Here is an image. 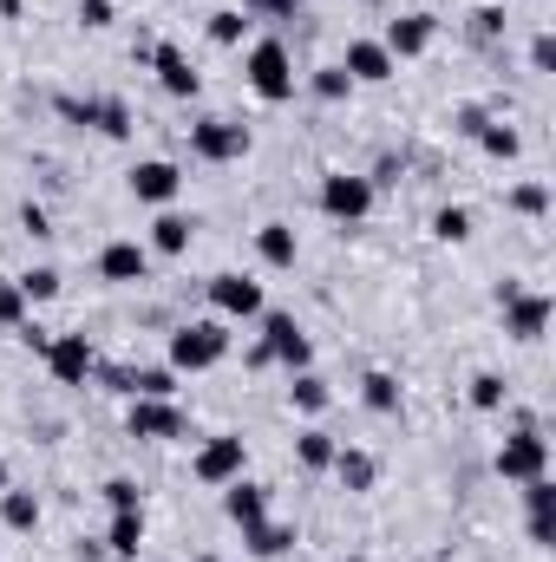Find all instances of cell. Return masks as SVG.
Masks as SVG:
<instances>
[{
	"mask_svg": "<svg viewBox=\"0 0 556 562\" xmlns=\"http://www.w3.org/2000/svg\"><path fill=\"white\" fill-rule=\"evenodd\" d=\"M243 72H249V92H256L263 105H288V99H294V86H301V72H294V53L281 46L276 33L249 46V59H243Z\"/></svg>",
	"mask_w": 556,
	"mask_h": 562,
	"instance_id": "obj_1",
	"label": "cell"
},
{
	"mask_svg": "<svg viewBox=\"0 0 556 562\" xmlns=\"http://www.w3.org/2000/svg\"><path fill=\"white\" fill-rule=\"evenodd\" d=\"M230 353V327L223 321H190V327H177L170 334V373H210L216 360Z\"/></svg>",
	"mask_w": 556,
	"mask_h": 562,
	"instance_id": "obj_2",
	"label": "cell"
},
{
	"mask_svg": "<svg viewBox=\"0 0 556 562\" xmlns=\"http://www.w3.org/2000/svg\"><path fill=\"white\" fill-rule=\"evenodd\" d=\"M263 321V353L256 360H281L288 373H308V360H314V347H308V334H301V321L294 314H256Z\"/></svg>",
	"mask_w": 556,
	"mask_h": 562,
	"instance_id": "obj_3",
	"label": "cell"
},
{
	"mask_svg": "<svg viewBox=\"0 0 556 562\" xmlns=\"http://www.w3.org/2000/svg\"><path fill=\"white\" fill-rule=\"evenodd\" d=\"M243 464H249V445H243L236 431H223V438H210V445L190 458V477H197V484H210V491H223V484H236V477H243Z\"/></svg>",
	"mask_w": 556,
	"mask_h": 562,
	"instance_id": "obj_4",
	"label": "cell"
},
{
	"mask_svg": "<svg viewBox=\"0 0 556 562\" xmlns=\"http://www.w3.org/2000/svg\"><path fill=\"white\" fill-rule=\"evenodd\" d=\"M498 477H511V484H531V477H544V464H551V445L531 431V425H518L504 445H498Z\"/></svg>",
	"mask_w": 556,
	"mask_h": 562,
	"instance_id": "obj_5",
	"label": "cell"
},
{
	"mask_svg": "<svg viewBox=\"0 0 556 562\" xmlns=\"http://www.w3.org/2000/svg\"><path fill=\"white\" fill-rule=\"evenodd\" d=\"M321 210H327L334 223H367V210H374V177H347V170L321 177Z\"/></svg>",
	"mask_w": 556,
	"mask_h": 562,
	"instance_id": "obj_6",
	"label": "cell"
},
{
	"mask_svg": "<svg viewBox=\"0 0 556 562\" xmlns=\"http://www.w3.org/2000/svg\"><path fill=\"white\" fill-rule=\"evenodd\" d=\"M544 327H551V294L544 288H504V334L544 340Z\"/></svg>",
	"mask_w": 556,
	"mask_h": 562,
	"instance_id": "obj_7",
	"label": "cell"
},
{
	"mask_svg": "<svg viewBox=\"0 0 556 562\" xmlns=\"http://www.w3.org/2000/svg\"><path fill=\"white\" fill-rule=\"evenodd\" d=\"M46 373H53L59 386H86V380L99 373L92 340H86V334H59V340H46Z\"/></svg>",
	"mask_w": 556,
	"mask_h": 562,
	"instance_id": "obj_8",
	"label": "cell"
},
{
	"mask_svg": "<svg viewBox=\"0 0 556 562\" xmlns=\"http://www.w3.org/2000/svg\"><path fill=\"white\" fill-rule=\"evenodd\" d=\"M190 150L210 157V164H236V157H249V125H236V119H203V125H190Z\"/></svg>",
	"mask_w": 556,
	"mask_h": 562,
	"instance_id": "obj_9",
	"label": "cell"
},
{
	"mask_svg": "<svg viewBox=\"0 0 556 562\" xmlns=\"http://www.w3.org/2000/svg\"><path fill=\"white\" fill-rule=\"evenodd\" d=\"M210 307H216L223 321H256L269 301H263V281H249V276H210Z\"/></svg>",
	"mask_w": 556,
	"mask_h": 562,
	"instance_id": "obj_10",
	"label": "cell"
},
{
	"mask_svg": "<svg viewBox=\"0 0 556 562\" xmlns=\"http://www.w3.org/2000/svg\"><path fill=\"white\" fill-rule=\"evenodd\" d=\"M341 72H347L354 86H387V79L400 72V59H393L380 40H354V46H347V59H341Z\"/></svg>",
	"mask_w": 556,
	"mask_h": 562,
	"instance_id": "obj_11",
	"label": "cell"
},
{
	"mask_svg": "<svg viewBox=\"0 0 556 562\" xmlns=\"http://www.w3.org/2000/svg\"><path fill=\"white\" fill-rule=\"evenodd\" d=\"M177 190H184V170H177L170 157H144V164H132V196H138V203H157V210H164Z\"/></svg>",
	"mask_w": 556,
	"mask_h": 562,
	"instance_id": "obj_12",
	"label": "cell"
},
{
	"mask_svg": "<svg viewBox=\"0 0 556 562\" xmlns=\"http://www.w3.org/2000/svg\"><path fill=\"white\" fill-rule=\"evenodd\" d=\"M190 419L170 400H132V438H184Z\"/></svg>",
	"mask_w": 556,
	"mask_h": 562,
	"instance_id": "obj_13",
	"label": "cell"
},
{
	"mask_svg": "<svg viewBox=\"0 0 556 562\" xmlns=\"http://www.w3.org/2000/svg\"><path fill=\"white\" fill-rule=\"evenodd\" d=\"M119 393H132V400H170L177 393V373L170 367H112L105 373Z\"/></svg>",
	"mask_w": 556,
	"mask_h": 562,
	"instance_id": "obj_14",
	"label": "cell"
},
{
	"mask_svg": "<svg viewBox=\"0 0 556 562\" xmlns=\"http://www.w3.org/2000/svg\"><path fill=\"white\" fill-rule=\"evenodd\" d=\"M99 276L119 281V288H132V281L151 276V249H144V243H105V249H99Z\"/></svg>",
	"mask_w": 556,
	"mask_h": 562,
	"instance_id": "obj_15",
	"label": "cell"
},
{
	"mask_svg": "<svg viewBox=\"0 0 556 562\" xmlns=\"http://www.w3.org/2000/svg\"><path fill=\"white\" fill-rule=\"evenodd\" d=\"M432 33H438V20H432V13H400V20L387 26V40H380V46H387L393 59H419V53L432 46Z\"/></svg>",
	"mask_w": 556,
	"mask_h": 562,
	"instance_id": "obj_16",
	"label": "cell"
},
{
	"mask_svg": "<svg viewBox=\"0 0 556 562\" xmlns=\"http://www.w3.org/2000/svg\"><path fill=\"white\" fill-rule=\"evenodd\" d=\"M151 66H157V86H164L170 99H197V86H203V79H197V66H190L177 46H157V53H151Z\"/></svg>",
	"mask_w": 556,
	"mask_h": 562,
	"instance_id": "obj_17",
	"label": "cell"
},
{
	"mask_svg": "<svg viewBox=\"0 0 556 562\" xmlns=\"http://www.w3.org/2000/svg\"><path fill=\"white\" fill-rule=\"evenodd\" d=\"M223 510H230V524H263L269 517V491L263 484H249V477H236V484H223Z\"/></svg>",
	"mask_w": 556,
	"mask_h": 562,
	"instance_id": "obj_18",
	"label": "cell"
},
{
	"mask_svg": "<svg viewBox=\"0 0 556 562\" xmlns=\"http://www.w3.org/2000/svg\"><path fill=\"white\" fill-rule=\"evenodd\" d=\"M347 491H374V477H380V464H374V451H360V445H341L334 451V464H327Z\"/></svg>",
	"mask_w": 556,
	"mask_h": 562,
	"instance_id": "obj_19",
	"label": "cell"
},
{
	"mask_svg": "<svg viewBox=\"0 0 556 562\" xmlns=\"http://www.w3.org/2000/svg\"><path fill=\"white\" fill-rule=\"evenodd\" d=\"M256 256H263L269 269H294L301 243H294V229H288V223H263V229H256Z\"/></svg>",
	"mask_w": 556,
	"mask_h": 562,
	"instance_id": "obj_20",
	"label": "cell"
},
{
	"mask_svg": "<svg viewBox=\"0 0 556 562\" xmlns=\"http://www.w3.org/2000/svg\"><path fill=\"white\" fill-rule=\"evenodd\" d=\"M524 510H531V543H551V510H556L551 477H531V484H524Z\"/></svg>",
	"mask_w": 556,
	"mask_h": 562,
	"instance_id": "obj_21",
	"label": "cell"
},
{
	"mask_svg": "<svg viewBox=\"0 0 556 562\" xmlns=\"http://www.w3.org/2000/svg\"><path fill=\"white\" fill-rule=\"evenodd\" d=\"M190 236H197V223H190V216H177V210H164V216L151 223V249H157V256H184V249H190Z\"/></svg>",
	"mask_w": 556,
	"mask_h": 562,
	"instance_id": "obj_22",
	"label": "cell"
},
{
	"mask_svg": "<svg viewBox=\"0 0 556 562\" xmlns=\"http://www.w3.org/2000/svg\"><path fill=\"white\" fill-rule=\"evenodd\" d=\"M243 543H249V557H281V550H294V524H269V517H263V524H249V530H243Z\"/></svg>",
	"mask_w": 556,
	"mask_h": 562,
	"instance_id": "obj_23",
	"label": "cell"
},
{
	"mask_svg": "<svg viewBox=\"0 0 556 562\" xmlns=\"http://www.w3.org/2000/svg\"><path fill=\"white\" fill-rule=\"evenodd\" d=\"M105 550H119V557L132 562L144 550V510H112V530H105Z\"/></svg>",
	"mask_w": 556,
	"mask_h": 562,
	"instance_id": "obj_24",
	"label": "cell"
},
{
	"mask_svg": "<svg viewBox=\"0 0 556 562\" xmlns=\"http://www.w3.org/2000/svg\"><path fill=\"white\" fill-rule=\"evenodd\" d=\"M334 451H341V445H334V438H327L321 425H308V431L294 438V458H301L308 471H327V464H334Z\"/></svg>",
	"mask_w": 556,
	"mask_h": 562,
	"instance_id": "obj_25",
	"label": "cell"
},
{
	"mask_svg": "<svg viewBox=\"0 0 556 562\" xmlns=\"http://www.w3.org/2000/svg\"><path fill=\"white\" fill-rule=\"evenodd\" d=\"M0 517H7V530H33L40 524V497L33 491H0Z\"/></svg>",
	"mask_w": 556,
	"mask_h": 562,
	"instance_id": "obj_26",
	"label": "cell"
},
{
	"mask_svg": "<svg viewBox=\"0 0 556 562\" xmlns=\"http://www.w3.org/2000/svg\"><path fill=\"white\" fill-rule=\"evenodd\" d=\"M360 400H367L374 413H400V380H393V373H367V380H360Z\"/></svg>",
	"mask_w": 556,
	"mask_h": 562,
	"instance_id": "obj_27",
	"label": "cell"
},
{
	"mask_svg": "<svg viewBox=\"0 0 556 562\" xmlns=\"http://www.w3.org/2000/svg\"><path fill=\"white\" fill-rule=\"evenodd\" d=\"M288 400H294L301 413H327V380H321V373H294Z\"/></svg>",
	"mask_w": 556,
	"mask_h": 562,
	"instance_id": "obj_28",
	"label": "cell"
},
{
	"mask_svg": "<svg viewBox=\"0 0 556 562\" xmlns=\"http://www.w3.org/2000/svg\"><path fill=\"white\" fill-rule=\"evenodd\" d=\"M92 125H99L105 138H125V132H132V112H125L119 99H92Z\"/></svg>",
	"mask_w": 556,
	"mask_h": 562,
	"instance_id": "obj_29",
	"label": "cell"
},
{
	"mask_svg": "<svg viewBox=\"0 0 556 562\" xmlns=\"http://www.w3.org/2000/svg\"><path fill=\"white\" fill-rule=\"evenodd\" d=\"M249 33V13H236V7H223V13H210V40L216 46H236Z\"/></svg>",
	"mask_w": 556,
	"mask_h": 562,
	"instance_id": "obj_30",
	"label": "cell"
},
{
	"mask_svg": "<svg viewBox=\"0 0 556 562\" xmlns=\"http://www.w3.org/2000/svg\"><path fill=\"white\" fill-rule=\"evenodd\" d=\"M432 236H438V243H465V236H471V210H458V203L438 210V216H432Z\"/></svg>",
	"mask_w": 556,
	"mask_h": 562,
	"instance_id": "obj_31",
	"label": "cell"
},
{
	"mask_svg": "<svg viewBox=\"0 0 556 562\" xmlns=\"http://www.w3.org/2000/svg\"><path fill=\"white\" fill-rule=\"evenodd\" d=\"M13 288H20L26 301H53V294H59V269H26Z\"/></svg>",
	"mask_w": 556,
	"mask_h": 562,
	"instance_id": "obj_32",
	"label": "cell"
},
{
	"mask_svg": "<svg viewBox=\"0 0 556 562\" xmlns=\"http://www.w3.org/2000/svg\"><path fill=\"white\" fill-rule=\"evenodd\" d=\"M478 144H485L491 157H518V150H524V138H518L511 125H478Z\"/></svg>",
	"mask_w": 556,
	"mask_h": 562,
	"instance_id": "obj_33",
	"label": "cell"
},
{
	"mask_svg": "<svg viewBox=\"0 0 556 562\" xmlns=\"http://www.w3.org/2000/svg\"><path fill=\"white\" fill-rule=\"evenodd\" d=\"M471 406H478V413H498V406H504V380H498V373H478V380H471Z\"/></svg>",
	"mask_w": 556,
	"mask_h": 562,
	"instance_id": "obj_34",
	"label": "cell"
},
{
	"mask_svg": "<svg viewBox=\"0 0 556 562\" xmlns=\"http://www.w3.org/2000/svg\"><path fill=\"white\" fill-rule=\"evenodd\" d=\"M347 92H354V79H347L341 66H321V72H314V99H347Z\"/></svg>",
	"mask_w": 556,
	"mask_h": 562,
	"instance_id": "obj_35",
	"label": "cell"
},
{
	"mask_svg": "<svg viewBox=\"0 0 556 562\" xmlns=\"http://www.w3.org/2000/svg\"><path fill=\"white\" fill-rule=\"evenodd\" d=\"M511 210L544 216V210H551V190H544V183H518V190H511Z\"/></svg>",
	"mask_w": 556,
	"mask_h": 562,
	"instance_id": "obj_36",
	"label": "cell"
},
{
	"mask_svg": "<svg viewBox=\"0 0 556 562\" xmlns=\"http://www.w3.org/2000/svg\"><path fill=\"white\" fill-rule=\"evenodd\" d=\"M26 321V294L13 281H0V327H20Z\"/></svg>",
	"mask_w": 556,
	"mask_h": 562,
	"instance_id": "obj_37",
	"label": "cell"
},
{
	"mask_svg": "<svg viewBox=\"0 0 556 562\" xmlns=\"http://www.w3.org/2000/svg\"><path fill=\"white\" fill-rule=\"evenodd\" d=\"M105 504H112V510H144V504H138V484H132V477H112V484H105Z\"/></svg>",
	"mask_w": 556,
	"mask_h": 562,
	"instance_id": "obj_38",
	"label": "cell"
},
{
	"mask_svg": "<svg viewBox=\"0 0 556 562\" xmlns=\"http://www.w3.org/2000/svg\"><path fill=\"white\" fill-rule=\"evenodd\" d=\"M531 66H537V72H551V66H556V40H551V33H537V40H531Z\"/></svg>",
	"mask_w": 556,
	"mask_h": 562,
	"instance_id": "obj_39",
	"label": "cell"
},
{
	"mask_svg": "<svg viewBox=\"0 0 556 562\" xmlns=\"http://www.w3.org/2000/svg\"><path fill=\"white\" fill-rule=\"evenodd\" d=\"M79 20L86 26H112V0H79Z\"/></svg>",
	"mask_w": 556,
	"mask_h": 562,
	"instance_id": "obj_40",
	"label": "cell"
},
{
	"mask_svg": "<svg viewBox=\"0 0 556 562\" xmlns=\"http://www.w3.org/2000/svg\"><path fill=\"white\" fill-rule=\"evenodd\" d=\"M20 223H26V236H53V223H46V210H40V203H26V210H20Z\"/></svg>",
	"mask_w": 556,
	"mask_h": 562,
	"instance_id": "obj_41",
	"label": "cell"
},
{
	"mask_svg": "<svg viewBox=\"0 0 556 562\" xmlns=\"http://www.w3.org/2000/svg\"><path fill=\"white\" fill-rule=\"evenodd\" d=\"M471 20H478V33H504V7H478Z\"/></svg>",
	"mask_w": 556,
	"mask_h": 562,
	"instance_id": "obj_42",
	"label": "cell"
},
{
	"mask_svg": "<svg viewBox=\"0 0 556 562\" xmlns=\"http://www.w3.org/2000/svg\"><path fill=\"white\" fill-rule=\"evenodd\" d=\"M26 13V0H0V20H20Z\"/></svg>",
	"mask_w": 556,
	"mask_h": 562,
	"instance_id": "obj_43",
	"label": "cell"
},
{
	"mask_svg": "<svg viewBox=\"0 0 556 562\" xmlns=\"http://www.w3.org/2000/svg\"><path fill=\"white\" fill-rule=\"evenodd\" d=\"M0 491H7V464H0Z\"/></svg>",
	"mask_w": 556,
	"mask_h": 562,
	"instance_id": "obj_44",
	"label": "cell"
},
{
	"mask_svg": "<svg viewBox=\"0 0 556 562\" xmlns=\"http://www.w3.org/2000/svg\"><path fill=\"white\" fill-rule=\"evenodd\" d=\"M132 562H138V557H132Z\"/></svg>",
	"mask_w": 556,
	"mask_h": 562,
	"instance_id": "obj_45",
	"label": "cell"
}]
</instances>
